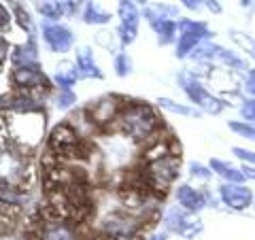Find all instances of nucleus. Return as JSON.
I'll use <instances>...</instances> for the list:
<instances>
[{"label":"nucleus","mask_w":255,"mask_h":240,"mask_svg":"<svg viewBox=\"0 0 255 240\" xmlns=\"http://www.w3.org/2000/svg\"><path fill=\"white\" fill-rule=\"evenodd\" d=\"M179 11L174 6H166V4H153L145 9V17L149 19V23H153L157 19H172Z\"/></svg>","instance_id":"412c9836"},{"label":"nucleus","mask_w":255,"mask_h":240,"mask_svg":"<svg viewBox=\"0 0 255 240\" xmlns=\"http://www.w3.org/2000/svg\"><path fill=\"white\" fill-rule=\"evenodd\" d=\"M230 36H232V41L236 45H241L243 49L255 60V41H253L249 34H245V32H241V30H230Z\"/></svg>","instance_id":"5701e85b"},{"label":"nucleus","mask_w":255,"mask_h":240,"mask_svg":"<svg viewBox=\"0 0 255 240\" xmlns=\"http://www.w3.org/2000/svg\"><path fill=\"white\" fill-rule=\"evenodd\" d=\"M179 166H181V159L177 155H164L159 159H153V162H147L145 166V174H142V179H145V185L153 191H164L168 189L174 179H177L179 174Z\"/></svg>","instance_id":"f03ea898"},{"label":"nucleus","mask_w":255,"mask_h":240,"mask_svg":"<svg viewBox=\"0 0 255 240\" xmlns=\"http://www.w3.org/2000/svg\"><path fill=\"white\" fill-rule=\"evenodd\" d=\"M181 85L185 90L187 98L194 102L196 107H200L204 113H211V115H219L223 109H226V102L219 100L217 96H213L206 87H202L200 81H196V77H191L189 73H183L181 77Z\"/></svg>","instance_id":"7ed1b4c3"},{"label":"nucleus","mask_w":255,"mask_h":240,"mask_svg":"<svg viewBox=\"0 0 255 240\" xmlns=\"http://www.w3.org/2000/svg\"><path fill=\"white\" fill-rule=\"evenodd\" d=\"M164 226L179 236H196L202 230V221L185 209H168L164 215Z\"/></svg>","instance_id":"0eeeda50"},{"label":"nucleus","mask_w":255,"mask_h":240,"mask_svg":"<svg viewBox=\"0 0 255 240\" xmlns=\"http://www.w3.org/2000/svg\"><path fill=\"white\" fill-rule=\"evenodd\" d=\"M241 170H243V174H245V179H251V181H255V168L253 166H243L241 168Z\"/></svg>","instance_id":"c9c22d12"},{"label":"nucleus","mask_w":255,"mask_h":240,"mask_svg":"<svg viewBox=\"0 0 255 240\" xmlns=\"http://www.w3.org/2000/svg\"><path fill=\"white\" fill-rule=\"evenodd\" d=\"M228 125H230L232 132L241 134L249 140H255V123H251V121H230Z\"/></svg>","instance_id":"b1692460"},{"label":"nucleus","mask_w":255,"mask_h":240,"mask_svg":"<svg viewBox=\"0 0 255 240\" xmlns=\"http://www.w3.org/2000/svg\"><path fill=\"white\" fill-rule=\"evenodd\" d=\"M43 38L47 47L55 53H66L75 43V36L66 26H60L55 21H47L43 26Z\"/></svg>","instance_id":"f8f14e48"},{"label":"nucleus","mask_w":255,"mask_h":240,"mask_svg":"<svg viewBox=\"0 0 255 240\" xmlns=\"http://www.w3.org/2000/svg\"><path fill=\"white\" fill-rule=\"evenodd\" d=\"M177 202L181 204V209H185L189 213H198L204 209V194H200L198 189L191 185H179L177 187Z\"/></svg>","instance_id":"2eb2a0df"},{"label":"nucleus","mask_w":255,"mask_h":240,"mask_svg":"<svg viewBox=\"0 0 255 240\" xmlns=\"http://www.w3.org/2000/svg\"><path fill=\"white\" fill-rule=\"evenodd\" d=\"M211 170L217 172L226 183H238V185H243V181H245L243 170L230 166L228 162H221V159H213V162H211Z\"/></svg>","instance_id":"a211bd4d"},{"label":"nucleus","mask_w":255,"mask_h":240,"mask_svg":"<svg viewBox=\"0 0 255 240\" xmlns=\"http://www.w3.org/2000/svg\"><path fill=\"white\" fill-rule=\"evenodd\" d=\"M96 43L102 45L109 51H113L115 49V34H111V32H98V34H96Z\"/></svg>","instance_id":"c756f323"},{"label":"nucleus","mask_w":255,"mask_h":240,"mask_svg":"<svg viewBox=\"0 0 255 240\" xmlns=\"http://www.w3.org/2000/svg\"><path fill=\"white\" fill-rule=\"evenodd\" d=\"M77 68H79V75L85 79H102V70L98 64H96L90 47L77 49Z\"/></svg>","instance_id":"dca6fc26"},{"label":"nucleus","mask_w":255,"mask_h":240,"mask_svg":"<svg viewBox=\"0 0 255 240\" xmlns=\"http://www.w3.org/2000/svg\"><path fill=\"white\" fill-rule=\"evenodd\" d=\"M83 21L90 23V26H102V23H109L111 21V15L107 11H102L96 2H85V9H83Z\"/></svg>","instance_id":"aec40b11"},{"label":"nucleus","mask_w":255,"mask_h":240,"mask_svg":"<svg viewBox=\"0 0 255 240\" xmlns=\"http://www.w3.org/2000/svg\"><path fill=\"white\" fill-rule=\"evenodd\" d=\"M38 13H41L43 17H47V19H58L62 15L55 2H41L38 4Z\"/></svg>","instance_id":"cd10ccee"},{"label":"nucleus","mask_w":255,"mask_h":240,"mask_svg":"<svg viewBox=\"0 0 255 240\" xmlns=\"http://www.w3.org/2000/svg\"><path fill=\"white\" fill-rule=\"evenodd\" d=\"M189 172H191V177L194 179H200V181H209L213 177V172L209 170V168L202 166V164H196V162L189 164Z\"/></svg>","instance_id":"c85d7f7f"},{"label":"nucleus","mask_w":255,"mask_h":240,"mask_svg":"<svg viewBox=\"0 0 255 240\" xmlns=\"http://www.w3.org/2000/svg\"><path fill=\"white\" fill-rule=\"evenodd\" d=\"M0 15H2V30H6V23H9V17H6V9H4V6L0 9Z\"/></svg>","instance_id":"4c0bfd02"},{"label":"nucleus","mask_w":255,"mask_h":240,"mask_svg":"<svg viewBox=\"0 0 255 240\" xmlns=\"http://www.w3.org/2000/svg\"><path fill=\"white\" fill-rule=\"evenodd\" d=\"M117 11H119V38H122L124 45H130L136 41L140 13L132 0H122Z\"/></svg>","instance_id":"1a4fd4ad"},{"label":"nucleus","mask_w":255,"mask_h":240,"mask_svg":"<svg viewBox=\"0 0 255 240\" xmlns=\"http://www.w3.org/2000/svg\"><path fill=\"white\" fill-rule=\"evenodd\" d=\"M232 153H234L238 159H243L245 164H253V166H255V151H251V149H243V147H234V149H232Z\"/></svg>","instance_id":"7c9ffc66"},{"label":"nucleus","mask_w":255,"mask_h":240,"mask_svg":"<svg viewBox=\"0 0 255 240\" xmlns=\"http://www.w3.org/2000/svg\"><path fill=\"white\" fill-rule=\"evenodd\" d=\"M179 43H177V58H187L189 53H194L198 47L202 45L206 36H211L209 28L202 21L194 19H179Z\"/></svg>","instance_id":"39448f33"},{"label":"nucleus","mask_w":255,"mask_h":240,"mask_svg":"<svg viewBox=\"0 0 255 240\" xmlns=\"http://www.w3.org/2000/svg\"><path fill=\"white\" fill-rule=\"evenodd\" d=\"M15 15L19 17V26H21L23 30H32V19H30V15L23 11L21 6H17V9H15Z\"/></svg>","instance_id":"72a5a7b5"},{"label":"nucleus","mask_w":255,"mask_h":240,"mask_svg":"<svg viewBox=\"0 0 255 240\" xmlns=\"http://www.w3.org/2000/svg\"><path fill=\"white\" fill-rule=\"evenodd\" d=\"M38 240H79L77 230L73 226H68L64 219H58L53 223H47L41 230V236Z\"/></svg>","instance_id":"4468645a"},{"label":"nucleus","mask_w":255,"mask_h":240,"mask_svg":"<svg viewBox=\"0 0 255 240\" xmlns=\"http://www.w3.org/2000/svg\"><path fill=\"white\" fill-rule=\"evenodd\" d=\"M115 70H117L119 77H126V75L132 73V62H130V58H128L126 53H117V58H115Z\"/></svg>","instance_id":"a878e982"},{"label":"nucleus","mask_w":255,"mask_h":240,"mask_svg":"<svg viewBox=\"0 0 255 240\" xmlns=\"http://www.w3.org/2000/svg\"><path fill=\"white\" fill-rule=\"evenodd\" d=\"M243 2V6H247V4H251V0H241Z\"/></svg>","instance_id":"a19ab883"},{"label":"nucleus","mask_w":255,"mask_h":240,"mask_svg":"<svg viewBox=\"0 0 255 240\" xmlns=\"http://www.w3.org/2000/svg\"><path fill=\"white\" fill-rule=\"evenodd\" d=\"M119 127L126 136H130L132 140H145L155 132L159 119L155 111L149 105L142 102H134V105H126L122 115H119Z\"/></svg>","instance_id":"f257e3e1"},{"label":"nucleus","mask_w":255,"mask_h":240,"mask_svg":"<svg viewBox=\"0 0 255 240\" xmlns=\"http://www.w3.org/2000/svg\"><path fill=\"white\" fill-rule=\"evenodd\" d=\"M75 102H77V96L70 90H60L58 98H55V105H58V109H70Z\"/></svg>","instance_id":"bb28decb"},{"label":"nucleus","mask_w":255,"mask_h":240,"mask_svg":"<svg viewBox=\"0 0 255 240\" xmlns=\"http://www.w3.org/2000/svg\"><path fill=\"white\" fill-rule=\"evenodd\" d=\"M149 240H168V238H166V234H155V236H151Z\"/></svg>","instance_id":"58836bf2"},{"label":"nucleus","mask_w":255,"mask_h":240,"mask_svg":"<svg viewBox=\"0 0 255 240\" xmlns=\"http://www.w3.org/2000/svg\"><path fill=\"white\" fill-rule=\"evenodd\" d=\"M245 92L251 96V98H255V68H249L245 75Z\"/></svg>","instance_id":"2f4dec72"},{"label":"nucleus","mask_w":255,"mask_h":240,"mask_svg":"<svg viewBox=\"0 0 255 240\" xmlns=\"http://www.w3.org/2000/svg\"><path fill=\"white\" fill-rule=\"evenodd\" d=\"M241 115L247 119V121H255V98L245 102L243 109H241Z\"/></svg>","instance_id":"473e14b6"},{"label":"nucleus","mask_w":255,"mask_h":240,"mask_svg":"<svg viewBox=\"0 0 255 240\" xmlns=\"http://www.w3.org/2000/svg\"><path fill=\"white\" fill-rule=\"evenodd\" d=\"M49 147L62 157H79V153H81L79 132H75L68 123L55 125L49 134Z\"/></svg>","instance_id":"423d86ee"},{"label":"nucleus","mask_w":255,"mask_h":240,"mask_svg":"<svg viewBox=\"0 0 255 240\" xmlns=\"http://www.w3.org/2000/svg\"><path fill=\"white\" fill-rule=\"evenodd\" d=\"M157 105L162 107L164 111H168V113H174V115H187V117L198 115L196 109H189V107H185V105H179V102H174V100H170V98H159Z\"/></svg>","instance_id":"4be33fe9"},{"label":"nucleus","mask_w":255,"mask_h":240,"mask_svg":"<svg viewBox=\"0 0 255 240\" xmlns=\"http://www.w3.org/2000/svg\"><path fill=\"white\" fill-rule=\"evenodd\" d=\"M55 4H58V9H60L62 15L73 17V15H77L79 6H81V0H55Z\"/></svg>","instance_id":"393cba45"},{"label":"nucleus","mask_w":255,"mask_h":240,"mask_svg":"<svg viewBox=\"0 0 255 240\" xmlns=\"http://www.w3.org/2000/svg\"><path fill=\"white\" fill-rule=\"evenodd\" d=\"M11 81L15 87H19L23 92H32V90H41L47 87V79L45 73L36 64H21V66H15Z\"/></svg>","instance_id":"9d476101"},{"label":"nucleus","mask_w":255,"mask_h":240,"mask_svg":"<svg viewBox=\"0 0 255 240\" xmlns=\"http://www.w3.org/2000/svg\"><path fill=\"white\" fill-rule=\"evenodd\" d=\"M122 100L117 96H105V98L96 100L92 109H90V119L92 123H98V125H107L111 121H115L122 115Z\"/></svg>","instance_id":"9b49d317"},{"label":"nucleus","mask_w":255,"mask_h":240,"mask_svg":"<svg viewBox=\"0 0 255 240\" xmlns=\"http://www.w3.org/2000/svg\"><path fill=\"white\" fill-rule=\"evenodd\" d=\"M79 77H81L79 75V68L70 62H62L58 70H55V83L60 85V90H70L77 83Z\"/></svg>","instance_id":"f3484780"},{"label":"nucleus","mask_w":255,"mask_h":240,"mask_svg":"<svg viewBox=\"0 0 255 240\" xmlns=\"http://www.w3.org/2000/svg\"><path fill=\"white\" fill-rule=\"evenodd\" d=\"M92 240H115V238L109 236V234H105V236H96V238H92Z\"/></svg>","instance_id":"ea45409f"},{"label":"nucleus","mask_w":255,"mask_h":240,"mask_svg":"<svg viewBox=\"0 0 255 240\" xmlns=\"http://www.w3.org/2000/svg\"><path fill=\"white\" fill-rule=\"evenodd\" d=\"M219 196L223 200V204L230 206L232 211H245L253 202V191L247 185H238V183H226V185H221Z\"/></svg>","instance_id":"ddd939ff"},{"label":"nucleus","mask_w":255,"mask_h":240,"mask_svg":"<svg viewBox=\"0 0 255 240\" xmlns=\"http://www.w3.org/2000/svg\"><path fill=\"white\" fill-rule=\"evenodd\" d=\"M179 2H183V6H187L189 11H200L204 0H179Z\"/></svg>","instance_id":"f704fd0d"},{"label":"nucleus","mask_w":255,"mask_h":240,"mask_svg":"<svg viewBox=\"0 0 255 240\" xmlns=\"http://www.w3.org/2000/svg\"><path fill=\"white\" fill-rule=\"evenodd\" d=\"M204 2H206V6H209L213 13H221V4L217 2V0H204Z\"/></svg>","instance_id":"e433bc0d"},{"label":"nucleus","mask_w":255,"mask_h":240,"mask_svg":"<svg viewBox=\"0 0 255 240\" xmlns=\"http://www.w3.org/2000/svg\"><path fill=\"white\" fill-rule=\"evenodd\" d=\"M134 2H140V4H145V2H147V0H134Z\"/></svg>","instance_id":"79ce46f5"},{"label":"nucleus","mask_w":255,"mask_h":240,"mask_svg":"<svg viewBox=\"0 0 255 240\" xmlns=\"http://www.w3.org/2000/svg\"><path fill=\"white\" fill-rule=\"evenodd\" d=\"M151 28L155 30V34H157V41L159 45H170L174 38H177V21H172V19H157L151 23Z\"/></svg>","instance_id":"6ab92c4d"},{"label":"nucleus","mask_w":255,"mask_h":240,"mask_svg":"<svg viewBox=\"0 0 255 240\" xmlns=\"http://www.w3.org/2000/svg\"><path fill=\"white\" fill-rule=\"evenodd\" d=\"M19 119V125L17 123H11V134L13 138L21 142V145H28V147H34L38 140L43 138V132H45V117L41 115V111H34V113H17Z\"/></svg>","instance_id":"20e7f679"},{"label":"nucleus","mask_w":255,"mask_h":240,"mask_svg":"<svg viewBox=\"0 0 255 240\" xmlns=\"http://www.w3.org/2000/svg\"><path fill=\"white\" fill-rule=\"evenodd\" d=\"M194 60L198 62H219L223 66H230V70H249L247 68V64L234 55L232 51L223 49L219 45H211V43H204L200 45L198 49L194 51Z\"/></svg>","instance_id":"6e6552de"}]
</instances>
